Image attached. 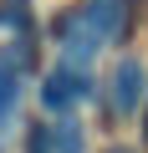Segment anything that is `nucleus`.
Instances as JSON below:
<instances>
[{
    "label": "nucleus",
    "instance_id": "obj_1",
    "mask_svg": "<svg viewBox=\"0 0 148 153\" xmlns=\"http://www.w3.org/2000/svg\"><path fill=\"white\" fill-rule=\"evenodd\" d=\"M82 97H92V82H87V76L71 66V61H61V66H51V71L41 76V107H46V112L66 117Z\"/></svg>",
    "mask_w": 148,
    "mask_h": 153
},
{
    "label": "nucleus",
    "instance_id": "obj_2",
    "mask_svg": "<svg viewBox=\"0 0 148 153\" xmlns=\"http://www.w3.org/2000/svg\"><path fill=\"white\" fill-rule=\"evenodd\" d=\"M143 82H148V66H143L138 56H123V61L112 66V112H118V117H133V112H138Z\"/></svg>",
    "mask_w": 148,
    "mask_h": 153
},
{
    "label": "nucleus",
    "instance_id": "obj_3",
    "mask_svg": "<svg viewBox=\"0 0 148 153\" xmlns=\"http://www.w3.org/2000/svg\"><path fill=\"white\" fill-rule=\"evenodd\" d=\"M82 21L102 41H118L128 31V0H87V5H82Z\"/></svg>",
    "mask_w": 148,
    "mask_h": 153
},
{
    "label": "nucleus",
    "instance_id": "obj_4",
    "mask_svg": "<svg viewBox=\"0 0 148 153\" xmlns=\"http://www.w3.org/2000/svg\"><path fill=\"white\" fill-rule=\"evenodd\" d=\"M46 133H51V153H82V123L61 117V123H51Z\"/></svg>",
    "mask_w": 148,
    "mask_h": 153
},
{
    "label": "nucleus",
    "instance_id": "obj_5",
    "mask_svg": "<svg viewBox=\"0 0 148 153\" xmlns=\"http://www.w3.org/2000/svg\"><path fill=\"white\" fill-rule=\"evenodd\" d=\"M107 153H133V148H107Z\"/></svg>",
    "mask_w": 148,
    "mask_h": 153
},
{
    "label": "nucleus",
    "instance_id": "obj_6",
    "mask_svg": "<svg viewBox=\"0 0 148 153\" xmlns=\"http://www.w3.org/2000/svg\"><path fill=\"white\" fill-rule=\"evenodd\" d=\"M143 138H148V112H143Z\"/></svg>",
    "mask_w": 148,
    "mask_h": 153
}]
</instances>
